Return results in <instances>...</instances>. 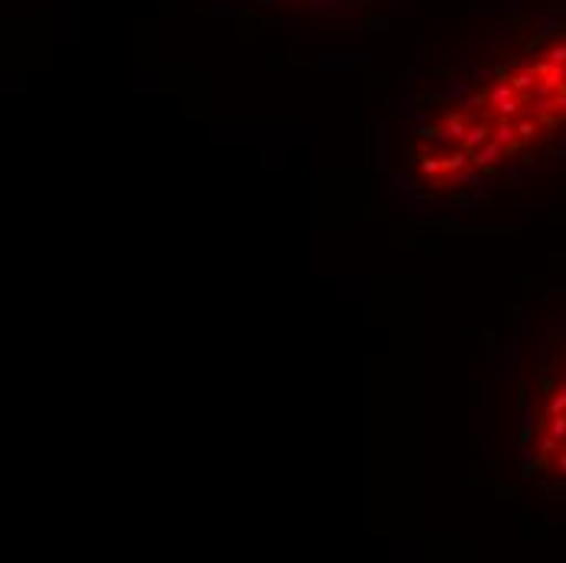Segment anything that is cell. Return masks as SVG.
I'll list each match as a JSON object with an SVG mask.
<instances>
[{"label": "cell", "mask_w": 566, "mask_h": 563, "mask_svg": "<svg viewBox=\"0 0 566 563\" xmlns=\"http://www.w3.org/2000/svg\"><path fill=\"white\" fill-rule=\"evenodd\" d=\"M514 414L524 476L566 489V303L527 342L514 378Z\"/></svg>", "instance_id": "2"}, {"label": "cell", "mask_w": 566, "mask_h": 563, "mask_svg": "<svg viewBox=\"0 0 566 563\" xmlns=\"http://www.w3.org/2000/svg\"><path fill=\"white\" fill-rule=\"evenodd\" d=\"M410 183L469 212L566 176V7L521 3L437 53L407 95Z\"/></svg>", "instance_id": "1"}, {"label": "cell", "mask_w": 566, "mask_h": 563, "mask_svg": "<svg viewBox=\"0 0 566 563\" xmlns=\"http://www.w3.org/2000/svg\"><path fill=\"white\" fill-rule=\"evenodd\" d=\"M222 10L268 27H365L385 0H216Z\"/></svg>", "instance_id": "3"}]
</instances>
